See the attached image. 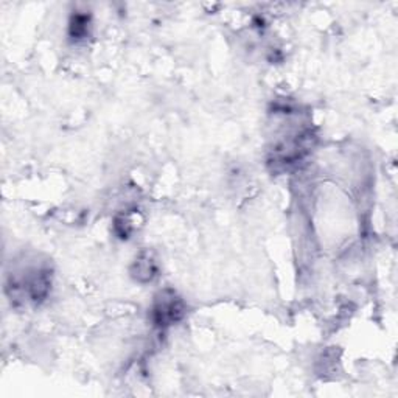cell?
<instances>
[{
    "instance_id": "cell-1",
    "label": "cell",
    "mask_w": 398,
    "mask_h": 398,
    "mask_svg": "<svg viewBox=\"0 0 398 398\" xmlns=\"http://www.w3.org/2000/svg\"><path fill=\"white\" fill-rule=\"evenodd\" d=\"M185 315L184 302L173 291H164L156 299L151 310V321L159 329L179 322Z\"/></svg>"
},
{
    "instance_id": "cell-2",
    "label": "cell",
    "mask_w": 398,
    "mask_h": 398,
    "mask_svg": "<svg viewBox=\"0 0 398 398\" xmlns=\"http://www.w3.org/2000/svg\"><path fill=\"white\" fill-rule=\"evenodd\" d=\"M133 276L140 283H148L158 276V263L149 252H142L133 265Z\"/></svg>"
},
{
    "instance_id": "cell-3",
    "label": "cell",
    "mask_w": 398,
    "mask_h": 398,
    "mask_svg": "<svg viewBox=\"0 0 398 398\" xmlns=\"http://www.w3.org/2000/svg\"><path fill=\"white\" fill-rule=\"evenodd\" d=\"M89 28H90V17L88 15H83V13H76V15L72 16L70 24H69V30H70V36L78 39H84L89 35Z\"/></svg>"
}]
</instances>
